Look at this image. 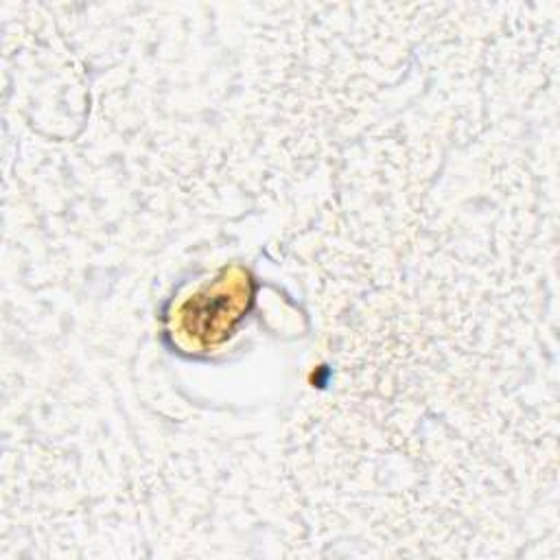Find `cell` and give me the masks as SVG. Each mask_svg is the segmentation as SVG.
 Returning <instances> with one entry per match:
<instances>
[{"label": "cell", "mask_w": 560, "mask_h": 560, "mask_svg": "<svg viewBox=\"0 0 560 560\" xmlns=\"http://www.w3.org/2000/svg\"><path fill=\"white\" fill-rule=\"evenodd\" d=\"M249 300L247 273L243 269H225L212 284L199 287L173 313V335L186 348H212L234 330Z\"/></svg>", "instance_id": "cell-1"}]
</instances>
